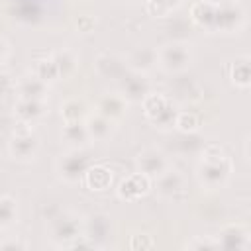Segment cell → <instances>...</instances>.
<instances>
[{
	"label": "cell",
	"instance_id": "6da1fadb",
	"mask_svg": "<svg viewBox=\"0 0 251 251\" xmlns=\"http://www.w3.org/2000/svg\"><path fill=\"white\" fill-rule=\"evenodd\" d=\"M231 171V163L229 159L218 149V147H210L204 155H202V163H200V182L210 186V188H218L226 182V178L229 176Z\"/></svg>",
	"mask_w": 251,
	"mask_h": 251
},
{
	"label": "cell",
	"instance_id": "7a4b0ae2",
	"mask_svg": "<svg viewBox=\"0 0 251 251\" xmlns=\"http://www.w3.org/2000/svg\"><path fill=\"white\" fill-rule=\"evenodd\" d=\"M155 53H157V63L169 73H178L186 69L190 63V49L186 43H180V41L167 43Z\"/></svg>",
	"mask_w": 251,
	"mask_h": 251
},
{
	"label": "cell",
	"instance_id": "3957f363",
	"mask_svg": "<svg viewBox=\"0 0 251 251\" xmlns=\"http://www.w3.org/2000/svg\"><path fill=\"white\" fill-rule=\"evenodd\" d=\"M39 147V139L35 135L33 129L27 127V124H22L18 129H14V135L10 139V155L18 161H27L37 153Z\"/></svg>",
	"mask_w": 251,
	"mask_h": 251
},
{
	"label": "cell",
	"instance_id": "277c9868",
	"mask_svg": "<svg viewBox=\"0 0 251 251\" xmlns=\"http://www.w3.org/2000/svg\"><path fill=\"white\" fill-rule=\"evenodd\" d=\"M143 108L145 116L157 124V126H173L175 124V110L173 104L163 96V94H149L143 98Z\"/></svg>",
	"mask_w": 251,
	"mask_h": 251
},
{
	"label": "cell",
	"instance_id": "5b68a950",
	"mask_svg": "<svg viewBox=\"0 0 251 251\" xmlns=\"http://www.w3.org/2000/svg\"><path fill=\"white\" fill-rule=\"evenodd\" d=\"M241 20H243V12H241L237 2L235 4L233 2L216 4V25H214V29L233 31V29H237Z\"/></svg>",
	"mask_w": 251,
	"mask_h": 251
},
{
	"label": "cell",
	"instance_id": "8992f818",
	"mask_svg": "<svg viewBox=\"0 0 251 251\" xmlns=\"http://www.w3.org/2000/svg\"><path fill=\"white\" fill-rule=\"evenodd\" d=\"M86 159L78 153V151H73L69 155H65L61 161H59V173L65 180L69 182H76L84 173H86Z\"/></svg>",
	"mask_w": 251,
	"mask_h": 251
},
{
	"label": "cell",
	"instance_id": "52a82bcc",
	"mask_svg": "<svg viewBox=\"0 0 251 251\" xmlns=\"http://www.w3.org/2000/svg\"><path fill=\"white\" fill-rule=\"evenodd\" d=\"M137 167H139V173L147 176H157L167 169V159L159 149H145L137 157Z\"/></svg>",
	"mask_w": 251,
	"mask_h": 251
},
{
	"label": "cell",
	"instance_id": "ba28073f",
	"mask_svg": "<svg viewBox=\"0 0 251 251\" xmlns=\"http://www.w3.org/2000/svg\"><path fill=\"white\" fill-rule=\"evenodd\" d=\"M151 182H149V176L143 175V173H135V175H129L122 184H120V198L124 200H135L139 196H143L147 190H149Z\"/></svg>",
	"mask_w": 251,
	"mask_h": 251
},
{
	"label": "cell",
	"instance_id": "9c48e42d",
	"mask_svg": "<svg viewBox=\"0 0 251 251\" xmlns=\"http://www.w3.org/2000/svg\"><path fill=\"white\" fill-rule=\"evenodd\" d=\"M84 126H86L88 137L90 139H96V141H104L112 133V122L106 116H102V114L88 116V120L84 122Z\"/></svg>",
	"mask_w": 251,
	"mask_h": 251
},
{
	"label": "cell",
	"instance_id": "30bf717a",
	"mask_svg": "<svg viewBox=\"0 0 251 251\" xmlns=\"http://www.w3.org/2000/svg\"><path fill=\"white\" fill-rule=\"evenodd\" d=\"M63 137H65L67 143H71L75 147H84L86 141L90 139L88 137V131H86V126L80 120L65 122V126H63Z\"/></svg>",
	"mask_w": 251,
	"mask_h": 251
},
{
	"label": "cell",
	"instance_id": "8fae6325",
	"mask_svg": "<svg viewBox=\"0 0 251 251\" xmlns=\"http://www.w3.org/2000/svg\"><path fill=\"white\" fill-rule=\"evenodd\" d=\"M18 90H20V98H35V100H41L43 94H45V80H41L37 75L24 76L18 82Z\"/></svg>",
	"mask_w": 251,
	"mask_h": 251
},
{
	"label": "cell",
	"instance_id": "7c38bea8",
	"mask_svg": "<svg viewBox=\"0 0 251 251\" xmlns=\"http://www.w3.org/2000/svg\"><path fill=\"white\" fill-rule=\"evenodd\" d=\"M126 112V100L116 94H106L98 102V114L106 116L108 120H116Z\"/></svg>",
	"mask_w": 251,
	"mask_h": 251
},
{
	"label": "cell",
	"instance_id": "4fadbf2b",
	"mask_svg": "<svg viewBox=\"0 0 251 251\" xmlns=\"http://www.w3.org/2000/svg\"><path fill=\"white\" fill-rule=\"evenodd\" d=\"M45 112V106L41 100H35V98H20L18 106H16V114L22 122H33L35 118L43 116Z\"/></svg>",
	"mask_w": 251,
	"mask_h": 251
},
{
	"label": "cell",
	"instance_id": "5bb4252c",
	"mask_svg": "<svg viewBox=\"0 0 251 251\" xmlns=\"http://www.w3.org/2000/svg\"><path fill=\"white\" fill-rule=\"evenodd\" d=\"M192 20L202 27L214 29L216 25V4L212 2H198L192 6Z\"/></svg>",
	"mask_w": 251,
	"mask_h": 251
},
{
	"label": "cell",
	"instance_id": "9a60e30c",
	"mask_svg": "<svg viewBox=\"0 0 251 251\" xmlns=\"http://www.w3.org/2000/svg\"><path fill=\"white\" fill-rule=\"evenodd\" d=\"M159 176V192L165 196H173L182 188V176L176 171H163Z\"/></svg>",
	"mask_w": 251,
	"mask_h": 251
},
{
	"label": "cell",
	"instance_id": "2e32d148",
	"mask_svg": "<svg viewBox=\"0 0 251 251\" xmlns=\"http://www.w3.org/2000/svg\"><path fill=\"white\" fill-rule=\"evenodd\" d=\"M84 178H86L88 188H92V190H106L110 186V182H112V175L104 167H94V169L86 171Z\"/></svg>",
	"mask_w": 251,
	"mask_h": 251
},
{
	"label": "cell",
	"instance_id": "e0dca14e",
	"mask_svg": "<svg viewBox=\"0 0 251 251\" xmlns=\"http://www.w3.org/2000/svg\"><path fill=\"white\" fill-rule=\"evenodd\" d=\"M18 216V206H16V200L8 194H2L0 196V227H6L10 226Z\"/></svg>",
	"mask_w": 251,
	"mask_h": 251
},
{
	"label": "cell",
	"instance_id": "ac0fdd59",
	"mask_svg": "<svg viewBox=\"0 0 251 251\" xmlns=\"http://www.w3.org/2000/svg\"><path fill=\"white\" fill-rule=\"evenodd\" d=\"M57 237H75L76 235V218H71L67 214H63L53 227Z\"/></svg>",
	"mask_w": 251,
	"mask_h": 251
},
{
	"label": "cell",
	"instance_id": "d6986e66",
	"mask_svg": "<svg viewBox=\"0 0 251 251\" xmlns=\"http://www.w3.org/2000/svg\"><path fill=\"white\" fill-rule=\"evenodd\" d=\"M178 4H180V0H147V12L163 18L169 12H173Z\"/></svg>",
	"mask_w": 251,
	"mask_h": 251
},
{
	"label": "cell",
	"instance_id": "ffe728a7",
	"mask_svg": "<svg viewBox=\"0 0 251 251\" xmlns=\"http://www.w3.org/2000/svg\"><path fill=\"white\" fill-rule=\"evenodd\" d=\"M41 80H53L55 76L61 75V69H59V63L55 59H45V61H39L37 65V73H35Z\"/></svg>",
	"mask_w": 251,
	"mask_h": 251
},
{
	"label": "cell",
	"instance_id": "44dd1931",
	"mask_svg": "<svg viewBox=\"0 0 251 251\" xmlns=\"http://www.w3.org/2000/svg\"><path fill=\"white\" fill-rule=\"evenodd\" d=\"M124 96H133V98H141L145 96V84L139 76H131L124 80Z\"/></svg>",
	"mask_w": 251,
	"mask_h": 251
},
{
	"label": "cell",
	"instance_id": "7402d4cb",
	"mask_svg": "<svg viewBox=\"0 0 251 251\" xmlns=\"http://www.w3.org/2000/svg\"><path fill=\"white\" fill-rule=\"evenodd\" d=\"M61 114L65 118V122H73V120H80L82 116V104L78 100H71L61 108Z\"/></svg>",
	"mask_w": 251,
	"mask_h": 251
},
{
	"label": "cell",
	"instance_id": "603a6c76",
	"mask_svg": "<svg viewBox=\"0 0 251 251\" xmlns=\"http://www.w3.org/2000/svg\"><path fill=\"white\" fill-rule=\"evenodd\" d=\"M175 126L180 127L182 131H190V129H196L198 127V120L194 116H186V114H180L176 120H175Z\"/></svg>",
	"mask_w": 251,
	"mask_h": 251
},
{
	"label": "cell",
	"instance_id": "cb8c5ba5",
	"mask_svg": "<svg viewBox=\"0 0 251 251\" xmlns=\"http://www.w3.org/2000/svg\"><path fill=\"white\" fill-rule=\"evenodd\" d=\"M239 73H233L231 76H233V82H237V84H241V86H245L247 82H249V65H247V61L243 59V61H239Z\"/></svg>",
	"mask_w": 251,
	"mask_h": 251
},
{
	"label": "cell",
	"instance_id": "d4e9b609",
	"mask_svg": "<svg viewBox=\"0 0 251 251\" xmlns=\"http://www.w3.org/2000/svg\"><path fill=\"white\" fill-rule=\"evenodd\" d=\"M12 88H16V82H12L8 75H0V98H4Z\"/></svg>",
	"mask_w": 251,
	"mask_h": 251
},
{
	"label": "cell",
	"instance_id": "484cf974",
	"mask_svg": "<svg viewBox=\"0 0 251 251\" xmlns=\"http://www.w3.org/2000/svg\"><path fill=\"white\" fill-rule=\"evenodd\" d=\"M6 51H8V49H6V43H4L2 39H0V67H2L4 59H6Z\"/></svg>",
	"mask_w": 251,
	"mask_h": 251
}]
</instances>
